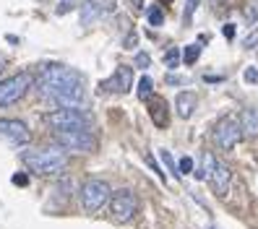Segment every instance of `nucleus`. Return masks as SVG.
Segmentation results:
<instances>
[{
  "label": "nucleus",
  "mask_w": 258,
  "mask_h": 229,
  "mask_svg": "<svg viewBox=\"0 0 258 229\" xmlns=\"http://www.w3.org/2000/svg\"><path fill=\"white\" fill-rule=\"evenodd\" d=\"M37 91L42 99L57 104V110H84L86 104L84 75L63 63L42 65L37 75Z\"/></svg>",
  "instance_id": "obj_1"
},
{
  "label": "nucleus",
  "mask_w": 258,
  "mask_h": 229,
  "mask_svg": "<svg viewBox=\"0 0 258 229\" xmlns=\"http://www.w3.org/2000/svg\"><path fill=\"white\" fill-rule=\"evenodd\" d=\"M21 162L37 175H60L68 167V154L57 146H44L24 151Z\"/></svg>",
  "instance_id": "obj_2"
},
{
  "label": "nucleus",
  "mask_w": 258,
  "mask_h": 229,
  "mask_svg": "<svg viewBox=\"0 0 258 229\" xmlns=\"http://www.w3.org/2000/svg\"><path fill=\"white\" fill-rule=\"evenodd\" d=\"M196 177H199V180H209L211 188H214L219 195H224L227 190H230V182H232L230 167H227L224 162H219L214 154H211V151H206V154H204V167L196 172Z\"/></svg>",
  "instance_id": "obj_3"
},
{
  "label": "nucleus",
  "mask_w": 258,
  "mask_h": 229,
  "mask_svg": "<svg viewBox=\"0 0 258 229\" xmlns=\"http://www.w3.org/2000/svg\"><path fill=\"white\" fill-rule=\"evenodd\" d=\"M44 123L52 130H89L92 115L84 110H52L44 115Z\"/></svg>",
  "instance_id": "obj_4"
},
{
  "label": "nucleus",
  "mask_w": 258,
  "mask_h": 229,
  "mask_svg": "<svg viewBox=\"0 0 258 229\" xmlns=\"http://www.w3.org/2000/svg\"><path fill=\"white\" fill-rule=\"evenodd\" d=\"M81 206L84 211L89 213H94L99 211L102 206H107L110 203V185L104 180H97V177H89L84 185H81Z\"/></svg>",
  "instance_id": "obj_5"
},
{
  "label": "nucleus",
  "mask_w": 258,
  "mask_h": 229,
  "mask_svg": "<svg viewBox=\"0 0 258 229\" xmlns=\"http://www.w3.org/2000/svg\"><path fill=\"white\" fill-rule=\"evenodd\" d=\"M32 81H34L32 73H26V70L11 75V79H6V81H0V107H11L19 99H24L29 86H32Z\"/></svg>",
  "instance_id": "obj_6"
},
{
  "label": "nucleus",
  "mask_w": 258,
  "mask_h": 229,
  "mask_svg": "<svg viewBox=\"0 0 258 229\" xmlns=\"http://www.w3.org/2000/svg\"><path fill=\"white\" fill-rule=\"evenodd\" d=\"M139 213V198L133 190H117L115 195H110V216L117 224L131 221Z\"/></svg>",
  "instance_id": "obj_7"
},
{
  "label": "nucleus",
  "mask_w": 258,
  "mask_h": 229,
  "mask_svg": "<svg viewBox=\"0 0 258 229\" xmlns=\"http://www.w3.org/2000/svg\"><path fill=\"white\" fill-rule=\"evenodd\" d=\"M242 138V128H240V120L232 117V115H224L219 123L214 125V141L219 148L224 151H232Z\"/></svg>",
  "instance_id": "obj_8"
},
{
  "label": "nucleus",
  "mask_w": 258,
  "mask_h": 229,
  "mask_svg": "<svg viewBox=\"0 0 258 229\" xmlns=\"http://www.w3.org/2000/svg\"><path fill=\"white\" fill-rule=\"evenodd\" d=\"M55 141L71 151H94L97 138L92 130H55Z\"/></svg>",
  "instance_id": "obj_9"
},
{
  "label": "nucleus",
  "mask_w": 258,
  "mask_h": 229,
  "mask_svg": "<svg viewBox=\"0 0 258 229\" xmlns=\"http://www.w3.org/2000/svg\"><path fill=\"white\" fill-rule=\"evenodd\" d=\"M0 138H6L13 146H26L29 138H32V133H29L26 123H21V120L3 117V120H0Z\"/></svg>",
  "instance_id": "obj_10"
},
{
  "label": "nucleus",
  "mask_w": 258,
  "mask_h": 229,
  "mask_svg": "<svg viewBox=\"0 0 258 229\" xmlns=\"http://www.w3.org/2000/svg\"><path fill=\"white\" fill-rule=\"evenodd\" d=\"M104 91H115V94H128L133 86V68L131 65H117L115 73L110 75L107 81L99 84Z\"/></svg>",
  "instance_id": "obj_11"
},
{
  "label": "nucleus",
  "mask_w": 258,
  "mask_h": 229,
  "mask_svg": "<svg viewBox=\"0 0 258 229\" xmlns=\"http://www.w3.org/2000/svg\"><path fill=\"white\" fill-rule=\"evenodd\" d=\"M149 115H151L157 128H167V123H170V107H167V102L162 97L149 99Z\"/></svg>",
  "instance_id": "obj_12"
},
{
  "label": "nucleus",
  "mask_w": 258,
  "mask_h": 229,
  "mask_svg": "<svg viewBox=\"0 0 258 229\" xmlns=\"http://www.w3.org/2000/svg\"><path fill=\"white\" fill-rule=\"evenodd\" d=\"M104 11H107V8H104L99 0H84V3H81V24L84 26L94 24L97 19L104 16Z\"/></svg>",
  "instance_id": "obj_13"
},
{
  "label": "nucleus",
  "mask_w": 258,
  "mask_h": 229,
  "mask_svg": "<svg viewBox=\"0 0 258 229\" xmlns=\"http://www.w3.org/2000/svg\"><path fill=\"white\" fill-rule=\"evenodd\" d=\"M196 104H199V99H196L193 91H180L177 99H175V112L183 120H188L193 115V110H196Z\"/></svg>",
  "instance_id": "obj_14"
},
{
  "label": "nucleus",
  "mask_w": 258,
  "mask_h": 229,
  "mask_svg": "<svg viewBox=\"0 0 258 229\" xmlns=\"http://www.w3.org/2000/svg\"><path fill=\"white\" fill-rule=\"evenodd\" d=\"M240 128H242V135H248V138H253V135H258V110H253V107H245V110L240 112Z\"/></svg>",
  "instance_id": "obj_15"
},
{
  "label": "nucleus",
  "mask_w": 258,
  "mask_h": 229,
  "mask_svg": "<svg viewBox=\"0 0 258 229\" xmlns=\"http://www.w3.org/2000/svg\"><path fill=\"white\" fill-rule=\"evenodd\" d=\"M151 91H154V81H151L149 75H144V79L139 81V99L141 102H149L151 99Z\"/></svg>",
  "instance_id": "obj_16"
},
{
  "label": "nucleus",
  "mask_w": 258,
  "mask_h": 229,
  "mask_svg": "<svg viewBox=\"0 0 258 229\" xmlns=\"http://www.w3.org/2000/svg\"><path fill=\"white\" fill-rule=\"evenodd\" d=\"M146 19H149L151 26H162L164 24V11L159 6H151V8H146Z\"/></svg>",
  "instance_id": "obj_17"
},
{
  "label": "nucleus",
  "mask_w": 258,
  "mask_h": 229,
  "mask_svg": "<svg viewBox=\"0 0 258 229\" xmlns=\"http://www.w3.org/2000/svg\"><path fill=\"white\" fill-rule=\"evenodd\" d=\"M242 16H245L248 24H255L258 21V0H248L245 8H242Z\"/></svg>",
  "instance_id": "obj_18"
},
{
  "label": "nucleus",
  "mask_w": 258,
  "mask_h": 229,
  "mask_svg": "<svg viewBox=\"0 0 258 229\" xmlns=\"http://www.w3.org/2000/svg\"><path fill=\"white\" fill-rule=\"evenodd\" d=\"M164 65L170 68V70L180 65V50H177V47H170V50L164 52Z\"/></svg>",
  "instance_id": "obj_19"
},
{
  "label": "nucleus",
  "mask_w": 258,
  "mask_h": 229,
  "mask_svg": "<svg viewBox=\"0 0 258 229\" xmlns=\"http://www.w3.org/2000/svg\"><path fill=\"white\" fill-rule=\"evenodd\" d=\"M199 55H201V47H199V44H188V47H185V52H183L185 65H193L196 60H199Z\"/></svg>",
  "instance_id": "obj_20"
},
{
  "label": "nucleus",
  "mask_w": 258,
  "mask_h": 229,
  "mask_svg": "<svg viewBox=\"0 0 258 229\" xmlns=\"http://www.w3.org/2000/svg\"><path fill=\"white\" fill-rule=\"evenodd\" d=\"M177 172H180V175H190V172H193V159H190V157L180 159V162H177Z\"/></svg>",
  "instance_id": "obj_21"
},
{
  "label": "nucleus",
  "mask_w": 258,
  "mask_h": 229,
  "mask_svg": "<svg viewBox=\"0 0 258 229\" xmlns=\"http://www.w3.org/2000/svg\"><path fill=\"white\" fill-rule=\"evenodd\" d=\"M199 3H201V0H188V3H185V11H183V21H185V24L193 19V11L199 8Z\"/></svg>",
  "instance_id": "obj_22"
},
{
  "label": "nucleus",
  "mask_w": 258,
  "mask_h": 229,
  "mask_svg": "<svg viewBox=\"0 0 258 229\" xmlns=\"http://www.w3.org/2000/svg\"><path fill=\"white\" fill-rule=\"evenodd\" d=\"M242 75H245L248 84H258V68H245V73H242Z\"/></svg>",
  "instance_id": "obj_23"
},
{
  "label": "nucleus",
  "mask_w": 258,
  "mask_h": 229,
  "mask_svg": "<svg viewBox=\"0 0 258 229\" xmlns=\"http://www.w3.org/2000/svg\"><path fill=\"white\" fill-rule=\"evenodd\" d=\"M149 63H151V57H149L146 52H139V55H136V65H139V68H149Z\"/></svg>",
  "instance_id": "obj_24"
},
{
  "label": "nucleus",
  "mask_w": 258,
  "mask_h": 229,
  "mask_svg": "<svg viewBox=\"0 0 258 229\" xmlns=\"http://www.w3.org/2000/svg\"><path fill=\"white\" fill-rule=\"evenodd\" d=\"M13 185H21V188H24V185H29V177H26L24 172H19V175H13Z\"/></svg>",
  "instance_id": "obj_25"
},
{
  "label": "nucleus",
  "mask_w": 258,
  "mask_h": 229,
  "mask_svg": "<svg viewBox=\"0 0 258 229\" xmlns=\"http://www.w3.org/2000/svg\"><path fill=\"white\" fill-rule=\"evenodd\" d=\"M136 39H139V37H136V32H133V34H128V37H125V42H123V47H125V50H133V47H136Z\"/></svg>",
  "instance_id": "obj_26"
},
{
  "label": "nucleus",
  "mask_w": 258,
  "mask_h": 229,
  "mask_svg": "<svg viewBox=\"0 0 258 229\" xmlns=\"http://www.w3.org/2000/svg\"><path fill=\"white\" fill-rule=\"evenodd\" d=\"M68 8H73V0H63V6H57V13L63 16V13H68Z\"/></svg>",
  "instance_id": "obj_27"
},
{
  "label": "nucleus",
  "mask_w": 258,
  "mask_h": 229,
  "mask_svg": "<svg viewBox=\"0 0 258 229\" xmlns=\"http://www.w3.org/2000/svg\"><path fill=\"white\" fill-rule=\"evenodd\" d=\"M224 37H227V39H232V37H235V26H232V24H227V26H224Z\"/></svg>",
  "instance_id": "obj_28"
},
{
  "label": "nucleus",
  "mask_w": 258,
  "mask_h": 229,
  "mask_svg": "<svg viewBox=\"0 0 258 229\" xmlns=\"http://www.w3.org/2000/svg\"><path fill=\"white\" fill-rule=\"evenodd\" d=\"M206 81H211V84H214V81H224V75H206Z\"/></svg>",
  "instance_id": "obj_29"
},
{
  "label": "nucleus",
  "mask_w": 258,
  "mask_h": 229,
  "mask_svg": "<svg viewBox=\"0 0 258 229\" xmlns=\"http://www.w3.org/2000/svg\"><path fill=\"white\" fill-rule=\"evenodd\" d=\"M131 6H133L136 11H141V8H144V3H141V0H131Z\"/></svg>",
  "instance_id": "obj_30"
},
{
  "label": "nucleus",
  "mask_w": 258,
  "mask_h": 229,
  "mask_svg": "<svg viewBox=\"0 0 258 229\" xmlns=\"http://www.w3.org/2000/svg\"><path fill=\"white\" fill-rule=\"evenodd\" d=\"M3 68H6V60H3V57H0V73H3Z\"/></svg>",
  "instance_id": "obj_31"
},
{
  "label": "nucleus",
  "mask_w": 258,
  "mask_h": 229,
  "mask_svg": "<svg viewBox=\"0 0 258 229\" xmlns=\"http://www.w3.org/2000/svg\"><path fill=\"white\" fill-rule=\"evenodd\" d=\"M159 3H172V0H159Z\"/></svg>",
  "instance_id": "obj_32"
},
{
  "label": "nucleus",
  "mask_w": 258,
  "mask_h": 229,
  "mask_svg": "<svg viewBox=\"0 0 258 229\" xmlns=\"http://www.w3.org/2000/svg\"><path fill=\"white\" fill-rule=\"evenodd\" d=\"M209 229H217V226H209Z\"/></svg>",
  "instance_id": "obj_33"
}]
</instances>
